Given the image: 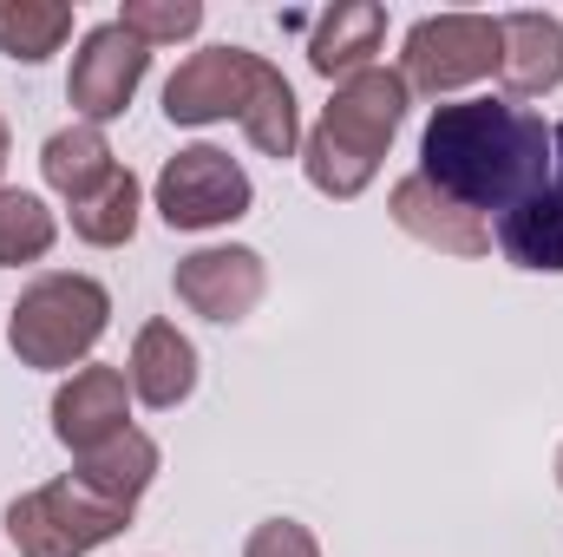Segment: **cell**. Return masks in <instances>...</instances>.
I'll list each match as a JSON object with an SVG mask.
<instances>
[{"instance_id":"obj_16","label":"cell","mask_w":563,"mask_h":557,"mask_svg":"<svg viewBox=\"0 0 563 557\" xmlns=\"http://www.w3.org/2000/svg\"><path fill=\"white\" fill-rule=\"evenodd\" d=\"M40 171H46V184L73 204V197H86L92 184H106V177L119 171V157H112V144H106L99 125H66V132H53V139H46Z\"/></svg>"},{"instance_id":"obj_2","label":"cell","mask_w":563,"mask_h":557,"mask_svg":"<svg viewBox=\"0 0 563 557\" xmlns=\"http://www.w3.org/2000/svg\"><path fill=\"white\" fill-rule=\"evenodd\" d=\"M164 119L170 125H217L236 119L263 157H288L301 125H295V92L276 66L250 46H203L190 53L170 86H164Z\"/></svg>"},{"instance_id":"obj_10","label":"cell","mask_w":563,"mask_h":557,"mask_svg":"<svg viewBox=\"0 0 563 557\" xmlns=\"http://www.w3.org/2000/svg\"><path fill=\"white\" fill-rule=\"evenodd\" d=\"M125 374L119 368H73V381L53 394V433L59 446H73L79 459L99 452L106 439L125 433Z\"/></svg>"},{"instance_id":"obj_3","label":"cell","mask_w":563,"mask_h":557,"mask_svg":"<svg viewBox=\"0 0 563 557\" xmlns=\"http://www.w3.org/2000/svg\"><path fill=\"white\" fill-rule=\"evenodd\" d=\"M407 99H413L407 79L387 73V66H367V73L341 79L321 125L308 132V151H301L308 184L321 197H361L374 184L394 132H400V119H407Z\"/></svg>"},{"instance_id":"obj_1","label":"cell","mask_w":563,"mask_h":557,"mask_svg":"<svg viewBox=\"0 0 563 557\" xmlns=\"http://www.w3.org/2000/svg\"><path fill=\"white\" fill-rule=\"evenodd\" d=\"M551 132L531 106L511 99H445L420 132V177L465 210H511L544 190Z\"/></svg>"},{"instance_id":"obj_14","label":"cell","mask_w":563,"mask_h":557,"mask_svg":"<svg viewBox=\"0 0 563 557\" xmlns=\"http://www.w3.org/2000/svg\"><path fill=\"white\" fill-rule=\"evenodd\" d=\"M125 381H132V394H139L144 407H177V401H190V387H197V348H190V335H177V321H144L139 341H132V368H125Z\"/></svg>"},{"instance_id":"obj_15","label":"cell","mask_w":563,"mask_h":557,"mask_svg":"<svg viewBox=\"0 0 563 557\" xmlns=\"http://www.w3.org/2000/svg\"><path fill=\"white\" fill-rule=\"evenodd\" d=\"M498 250H505L518 270L563 276V184L531 190L525 204H511V210L498 217Z\"/></svg>"},{"instance_id":"obj_12","label":"cell","mask_w":563,"mask_h":557,"mask_svg":"<svg viewBox=\"0 0 563 557\" xmlns=\"http://www.w3.org/2000/svg\"><path fill=\"white\" fill-rule=\"evenodd\" d=\"M387 204H394V223H400L407 237H420V243L445 250V256H485V250H492V223H485L478 210L452 204L445 190H432L420 171L400 177Z\"/></svg>"},{"instance_id":"obj_11","label":"cell","mask_w":563,"mask_h":557,"mask_svg":"<svg viewBox=\"0 0 563 557\" xmlns=\"http://www.w3.org/2000/svg\"><path fill=\"white\" fill-rule=\"evenodd\" d=\"M498 79L518 99H544L563 86V20L558 13H505L498 20Z\"/></svg>"},{"instance_id":"obj_8","label":"cell","mask_w":563,"mask_h":557,"mask_svg":"<svg viewBox=\"0 0 563 557\" xmlns=\"http://www.w3.org/2000/svg\"><path fill=\"white\" fill-rule=\"evenodd\" d=\"M144 66H151V46H144L139 33H125L119 20L92 26V33L79 40V53H73V79H66V99H73L79 125L119 119V112L132 106V92H139Z\"/></svg>"},{"instance_id":"obj_22","label":"cell","mask_w":563,"mask_h":557,"mask_svg":"<svg viewBox=\"0 0 563 557\" xmlns=\"http://www.w3.org/2000/svg\"><path fill=\"white\" fill-rule=\"evenodd\" d=\"M243 557H321V545H314V532L295 525V518H263V525L250 532Z\"/></svg>"},{"instance_id":"obj_23","label":"cell","mask_w":563,"mask_h":557,"mask_svg":"<svg viewBox=\"0 0 563 557\" xmlns=\"http://www.w3.org/2000/svg\"><path fill=\"white\" fill-rule=\"evenodd\" d=\"M0 171H7V119H0Z\"/></svg>"},{"instance_id":"obj_25","label":"cell","mask_w":563,"mask_h":557,"mask_svg":"<svg viewBox=\"0 0 563 557\" xmlns=\"http://www.w3.org/2000/svg\"><path fill=\"white\" fill-rule=\"evenodd\" d=\"M558 485H563V452H558Z\"/></svg>"},{"instance_id":"obj_21","label":"cell","mask_w":563,"mask_h":557,"mask_svg":"<svg viewBox=\"0 0 563 557\" xmlns=\"http://www.w3.org/2000/svg\"><path fill=\"white\" fill-rule=\"evenodd\" d=\"M119 26L139 33L144 46H164V40H190L203 26V7L197 0H125Z\"/></svg>"},{"instance_id":"obj_18","label":"cell","mask_w":563,"mask_h":557,"mask_svg":"<svg viewBox=\"0 0 563 557\" xmlns=\"http://www.w3.org/2000/svg\"><path fill=\"white\" fill-rule=\"evenodd\" d=\"M151 472H157V446L144 439L139 426H125L119 439H106L99 452H86V459H79V479H86L92 492L119 499V505H139L144 485H151Z\"/></svg>"},{"instance_id":"obj_7","label":"cell","mask_w":563,"mask_h":557,"mask_svg":"<svg viewBox=\"0 0 563 557\" xmlns=\"http://www.w3.org/2000/svg\"><path fill=\"white\" fill-rule=\"evenodd\" d=\"M250 171L217 151V144H190L177 151L164 171H157V217L170 230H217V223H236L250 217Z\"/></svg>"},{"instance_id":"obj_24","label":"cell","mask_w":563,"mask_h":557,"mask_svg":"<svg viewBox=\"0 0 563 557\" xmlns=\"http://www.w3.org/2000/svg\"><path fill=\"white\" fill-rule=\"evenodd\" d=\"M551 151H558V164H563V125H558V132H551Z\"/></svg>"},{"instance_id":"obj_6","label":"cell","mask_w":563,"mask_h":557,"mask_svg":"<svg viewBox=\"0 0 563 557\" xmlns=\"http://www.w3.org/2000/svg\"><path fill=\"white\" fill-rule=\"evenodd\" d=\"M485 73H498V20L492 13H432L407 33V53H400L407 92L445 99Z\"/></svg>"},{"instance_id":"obj_5","label":"cell","mask_w":563,"mask_h":557,"mask_svg":"<svg viewBox=\"0 0 563 557\" xmlns=\"http://www.w3.org/2000/svg\"><path fill=\"white\" fill-rule=\"evenodd\" d=\"M139 505H119L106 492H92L79 472L53 479V485H33L26 499L7 505V538L20 557H86L99 545H112L125 525H132Z\"/></svg>"},{"instance_id":"obj_19","label":"cell","mask_w":563,"mask_h":557,"mask_svg":"<svg viewBox=\"0 0 563 557\" xmlns=\"http://www.w3.org/2000/svg\"><path fill=\"white\" fill-rule=\"evenodd\" d=\"M73 33V7L59 0H0V53L40 66L46 53H59V40Z\"/></svg>"},{"instance_id":"obj_13","label":"cell","mask_w":563,"mask_h":557,"mask_svg":"<svg viewBox=\"0 0 563 557\" xmlns=\"http://www.w3.org/2000/svg\"><path fill=\"white\" fill-rule=\"evenodd\" d=\"M380 33H387V7H374V0H341V7H328V13L308 26V66H314L321 79H334V73L354 79V73L374 66Z\"/></svg>"},{"instance_id":"obj_17","label":"cell","mask_w":563,"mask_h":557,"mask_svg":"<svg viewBox=\"0 0 563 557\" xmlns=\"http://www.w3.org/2000/svg\"><path fill=\"white\" fill-rule=\"evenodd\" d=\"M66 210H73V237H79V243L119 250V243H132V230H139V177L119 164L106 184H92V190L73 197Z\"/></svg>"},{"instance_id":"obj_4","label":"cell","mask_w":563,"mask_h":557,"mask_svg":"<svg viewBox=\"0 0 563 557\" xmlns=\"http://www.w3.org/2000/svg\"><path fill=\"white\" fill-rule=\"evenodd\" d=\"M106 315H112V295L99 282L53 270V276H33L20 288V302L7 315V348L26 368H73L99 348Z\"/></svg>"},{"instance_id":"obj_9","label":"cell","mask_w":563,"mask_h":557,"mask_svg":"<svg viewBox=\"0 0 563 557\" xmlns=\"http://www.w3.org/2000/svg\"><path fill=\"white\" fill-rule=\"evenodd\" d=\"M269 288V270L256 250L243 243H223V250H197L177 263V302L197 308L203 321H243Z\"/></svg>"},{"instance_id":"obj_20","label":"cell","mask_w":563,"mask_h":557,"mask_svg":"<svg viewBox=\"0 0 563 557\" xmlns=\"http://www.w3.org/2000/svg\"><path fill=\"white\" fill-rule=\"evenodd\" d=\"M59 237V217L33 197V190H0V270L40 263Z\"/></svg>"}]
</instances>
